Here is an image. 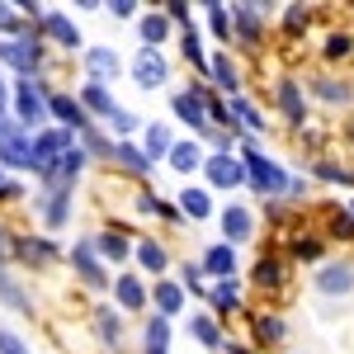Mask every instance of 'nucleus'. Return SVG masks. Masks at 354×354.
<instances>
[{
    "label": "nucleus",
    "instance_id": "nucleus-1",
    "mask_svg": "<svg viewBox=\"0 0 354 354\" xmlns=\"http://www.w3.org/2000/svg\"><path fill=\"white\" fill-rule=\"evenodd\" d=\"M236 156L245 161V189L255 194L260 203H283V194H288V165H279L260 147V137H250V133H241L236 137Z\"/></svg>",
    "mask_w": 354,
    "mask_h": 354
},
{
    "label": "nucleus",
    "instance_id": "nucleus-2",
    "mask_svg": "<svg viewBox=\"0 0 354 354\" xmlns=\"http://www.w3.org/2000/svg\"><path fill=\"white\" fill-rule=\"evenodd\" d=\"M0 71L10 81H28V76H48V43L38 24H28L19 38H0Z\"/></svg>",
    "mask_w": 354,
    "mask_h": 354
},
{
    "label": "nucleus",
    "instance_id": "nucleus-3",
    "mask_svg": "<svg viewBox=\"0 0 354 354\" xmlns=\"http://www.w3.org/2000/svg\"><path fill=\"white\" fill-rule=\"evenodd\" d=\"M57 85H48V76H28V81H10V113L19 118L24 133H43L48 118V95Z\"/></svg>",
    "mask_w": 354,
    "mask_h": 354
},
{
    "label": "nucleus",
    "instance_id": "nucleus-4",
    "mask_svg": "<svg viewBox=\"0 0 354 354\" xmlns=\"http://www.w3.org/2000/svg\"><path fill=\"white\" fill-rule=\"evenodd\" d=\"M208 100H213V85L203 81V76H194L185 90L170 95V113H175V123L189 128V137H198L203 128H213V123H208Z\"/></svg>",
    "mask_w": 354,
    "mask_h": 354
},
{
    "label": "nucleus",
    "instance_id": "nucleus-5",
    "mask_svg": "<svg viewBox=\"0 0 354 354\" xmlns=\"http://www.w3.org/2000/svg\"><path fill=\"white\" fill-rule=\"evenodd\" d=\"M66 265H71V274H76V283L90 288V293H109L113 288V274H109V265H100L90 236H76V241L66 245Z\"/></svg>",
    "mask_w": 354,
    "mask_h": 354
},
{
    "label": "nucleus",
    "instance_id": "nucleus-6",
    "mask_svg": "<svg viewBox=\"0 0 354 354\" xmlns=\"http://www.w3.org/2000/svg\"><path fill=\"white\" fill-rule=\"evenodd\" d=\"M232 15V33H236V48L241 53H260L265 43V19H270V5H255V0H236L227 5Z\"/></svg>",
    "mask_w": 354,
    "mask_h": 354
},
{
    "label": "nucleus",
    "instance_id": "nucleus-7",
    "mask_svg": "<svg viewBox=\"0 0 354 354\" xmlns=\"http://www.w3.org/2000/svg\"><path fill=\"white\" fill-rule=\"evenodd\" d=\"M71 147H76V133H66V128H53V123H48L43 133H33V142H28V151H33V175L48 180L57 170V161H62Z\"/></svg>",
    "mask_w": 354,
    "mask_h": 354
},
{
    "label": "nucleus",
    "instance_id": "nucleus-8",
    "mask_svg": "<svg viewBox=\"0 0 354 354\" xmlns=\"http://www.w3.org/2000/svg\"><path fill=\"white\" fill-rule=\"evenodd\" d=\"M28 142H33V133L19 128L15 113H5V118H0V170H5V175H10V170L33 175V151H28Z\"/></svg>",
    "mask_w": 354,
    "mask_h": 354
},
{
    "label": "nucleus",
    "instance_id": "nucleus-9",
    "mask_svg": "<svg viewBox=\"0 0 354 354\" xmlns=\"http://www.w3.org/2000/svg\"><path fill=\"white\" fill-rule=\"evenodd\" d=\"M218 227H222V241L241 250V245H250L260 236V213H255L250 203H241V198H232V203L218 208Z\"/></svg>",
    "mask_w": 354,
    "mask_h": 354
},
{
    "label": "nucleus",
    "instance_id": "nucleus-10",
    "mask_svg": "<svg viewBox=\"0 0 354 354\" xmlns=\"http://www.w3.org/2000/svg\"><path fill=\"white\" fill-rule=\"evenodd\" d=\"M274 109H279V118H283L293 133L312 128V113H307V90H302L298 76H279V81H274Z\"/></svg>",
    "mask_w": 354,
    "mask_h": 354
},
{
    "label": "nucleus",
    "instance_id": "nucleus-11",
    "mask_svg": "<svg viewBox=\"0 0 354 354\" xmlns=\"http://www.w3.org/2000/svg\"><path fill=\"white\" fill-rule=\"evenodd\" d=\"M203 185L213 194L245 189V161L236 151H208V161H203Z\"/></svg>",
    "mask_w": 354,
    "mask_h": 354
},
{
    "label": "nucleus",
    "instance_id": "nucleus-12",
    "mask_svg": "<svg viewBox=\"0 0 354 354\" xmlns=\"http://www.w3.org/2000/svg\"><path fill=\"white\" fill-rule=\"evenodd\" d=\"M10 260H19L24 270H53L62 260V245L53 236H24V232H10Z\"/></svg>",
    "mask_w": 354,
    "mask_h": 354
},
{
    "label": "nucleus",
    "instance_id": "nucleus-13",
    "mask_svg": "<svg viewBox=\"0 0 354 354\" xmlns=\"http://www.w3.org/2000/svg\"><path fill=\"white\" fill-rule=\"evenodd\" d=\"M128 76H133L137 90H147V95H156L170 85V57L156 53V48H137L133 62H128Z\"/></svg>",
    "mask_w": 354,
    "mask_h": 354
},
{
    "label": "nucleus",
    "instance_id": "nucleus-14",
    "mask_svg": "<svg viewBox=\"0 0 354 354\" xmlns=\"http://www.w3.org/2000/svg\"><path fill=\"white\" fill-rule=\"evenodd\" d=\"M38 33H43V43H53L57 53H66V57L85 53V33H81V24H76L66 10H48L43 24H38Z\"/></svg>",
    "mask_w": 354,
    "mask_h": 354
},
{
    "label": "nucleus",
    "instance_id": "nucleus-15",
    "mask_svg": "<svg viewBox=\"0 0 354 354\" xmlns=\"http://www.w3.org/2000/svg\"><path fill=\"white\" fill-rule=\"evenodd\" d=\"M198 270L208 283H227V279H241V260H236V245L227 241H208L198 250Z\"/></svg>",
    "mask_w": 354,
    "mask_h": 354
},
{
    "label": "nucleus",
    "instance_id": "nucleus-16",
    "mask_svg": "<svg viewBox=\"0 0 354 354\" xmlns=\"http://www.w3.org/2000/svg\"><path fill=\"white\" fill-rule=\"evenodd\" d=\"M90 241H95L100 265H128L133 245H137V232H128V227H100V232H90Z\"/></svg>",
    "mask_w": 354,
    "mask_h": 354
},
{
    "label": "nucleus",
    "instance_id": "nucleus-17",
    "mask_svg": "<svg viewBox=\"0 0 354 354\" xmlns=\"http://www.w3.org/2000/svg\"><path fill=\"white\" fill-rule=\"evenodd\" d=\"M81 71L90 76V81H100V85H113L118 76H123V57H118V48H109V43H85Z\"/></svg>",
    "mask_w": 354,
    "mask_h": 354
},
{
    "label": "nucleus",
    "instance_id": "nucleus-18",
    "mask_svg": "<svg viewBox=\"0 0 354 354\" xmlns=\"http://www.w3.org/2000/svg\"><path fill=\"white\" fill-rule=\"evenodd\" d=\"M312 288L322 298H350L354 293V265L350 260H322L312 270Z\"/></svg>",
    "mask_w": 354,
    "mask_h": 354
},
{
    "label": "nucleus",
    "instance_id": "nucleus-19",
    "mask_svg": "<svg viewBox=\"0 0 354 354\" xmlns=\"http://www.w3.org/2000/svg\"><path fill=\"white\" fill-rule=\"evenodd\" d=\"M203 81L213 85V95H222V100H232V95H241V66H236V57L227 53V48H213L208 53V76Z\"/></svg>",
    "mask_w": 354,
    "mask_h": 354
},
{
    "label": "nucleus",
    "instance_id": "nucleus-20",
    "mask_svg": "<svg viewBox=\"0 0 354 354\" xmlns=\"http://www.w3.org/2000/svg\"><path fill=\"white\" fill-rule=\"evenodd\" d=\"M133 265H137V274H142L147 283H156V279H165V274H170V245H165L161 236H137Z\"/></svg>",
    "mask_w": 354,
    "mask_h": 354
},
{
    "label": "nucleus",
    "instance_id": "nucleus-21",
    "mask_svg": "<svg viewBox=\"0 0 354 354\" xmlns=\"http://www.w3.org/2000/svg\"><path fill=\"white\" fill-rule=\"evenodd\" d=\"M113 307L128 317V312H147L151 307V288H147V279L137 270H123V274H113Z\"/></svg>",
    "mask_w": 354,
    "mask_h": 354
},
{
    "label": "nucleus",
    "instance_id": "nucleus-22",
    "mask_svg": "<svg viewBox=\"0 0 354 354\" xmlns=\"http://www.w3.org/2000/svg\"><path fill=\"white\" fill-rule=\"evenodd\" d=\"M33 208H38V222H43V232H62V227L71 222V213H76V189H53V194L38 189Z\"/></svg>",
    "mask_w": 354,
    "mask_h": 354
},
{
    "label": "nucleus",
    "instance_id": "nucleus-23",
    "mask_svg": "<svg viewBox=\"0 0 354 354\" xmlns=\"http://www.w3.org/2000/svg\"><path fill=\"white\" fill-rule=\"evenodd\" d=\"M151 288V312L165 317V322H175V317H189V293L180 288V279L175 274H165L156 283H147Z\"/></svg>",
    "mask_w": 354,
    "mask_h": 354
},
{
    "label": "nucleus",
    "instance_id": "nucleus-24",
    "mask_svg": "<svg viewBox=\"0 0 354 354\" xmlns=\"http://www.w3.org/2000/svg\"><path fill=\"white\" fill-rule=\"evenodd\" d=\"M48 118H53V128H66V133H81V128L95 123V118L81 109L76 90H53V95H48Z\"/></svg>",
    "mask_w": 354,
    "mask_h": 354
},
{
    "label": "nucleus",
    "instance_id": "nucleus-25",
    "mask_svg": "<svg viewBox=\"0 0 354 354\" xmlns=\"http://www.w3.org/2000/svg\"><path fill=\"white\" fill-rule=\"evenodd\" d=\"M307 85V100H317V104H326V109H350L354 104V85L345 76H312Z\"/></svg>",
    "mask_w": 354,
    "mask_h": 354
},
{
    "label": "nucleus",
    "instance_id": "nucleus-26",
    "mask_svg": "<svg viewBox=\"0 0 354 354\" xmlns=\"http://www.w3.org/2000/svg\"><path fill=\"white\" fill-rule=\"evenodd\" d=\"M90 326H95V340L104 345V350H123V312L113 307V302H95L90 307Z\"/></svg>",
    "mask_w": 354,
    "mask_h": 354
},
{
    "label": "nucleus",
    "instance_id": "nucleus-27",
    "mask_svg": "<svg viewBox=\"0 0 354 354\" xmlns=\"http://www.w3.org/2000/svg\"><path fill=\"white\" fill-rule=\"evenodd\" d=\"M175 208H180V218L194 222V227L218 218V203H213V189H208V185H185V189L175 194Z\"/></svg>",
    "mask_w": 354,
    "mask_h": 354
},
{
    "label": "nucleus",
    "instance_id": "nucleus-28",
    "mask_svg": "<svg viewBox=\"0 0 354 354\" xmlns=\"http://www.w3.org/2000/svg\"><path fill=\"white\" fill-rule=\"evenodd\" d=\"M241 298H245L241 279H227V283H208V298H203V302L213 307V322L222 326V322H232V317H241V312H245Z\"/></svg>",
    "mask_w": 354,
    "mask_h": 354
},
{
    "label": "nucleus",
    "instance_id": "nucleus-29",
    "mask_svg": "<svg viewBox=\"0 0 354 354\" xmlns=\"http://www.w3.org/2000/svg\"><path fill=\"white\" fill-rule=\"evenodd\" d=\"M203 161H208V151H203V142H198V137H175V147H170V156H165V165H170L180 180L203 175Z\"/></svg>",
    "mask_w": 354,
    "mask_h": 354
},
{
    "label": "nucleus",
    "instance_id": "nucleus-30",
    "mask_svg": "<svg viewBox=\"0 0 354 354\" xmlns=\"http://www.w3.org/2000/svg\"><path fill=\"white\" fill-rule=\"evenodd\" d=\"M76 100H81V109L95 118V123H104L113 109H118V100H113V85H100L90 81V76H81V85H76Z\"/></svg>",
    "mask_w": 354,
    "mask_h": 354
},
{
    "label": "nucleus",
    "instance_id": "nucleus-31",
    "mask_svg": "<svg viewBox=\"0 0 354 354\" xmlns=\"http://www.w3.org/2000/svg\"><path fill=\"white\" fill-rule=\"evenodd\" d=\"M137 38H142V48H156L165 53V43L175 38V24L165 19V10H142V19H137Z\"/></svg>",
    "mask_w": 354,
    "mask_h": 354
},
{
    "label": "nucleus",
    "instance_id": "nucleus-32",
    "mask_svg": "<svg viewBox=\"0 0 354 354\" xmlns=\"http://www.w3.org/2000/svg\"><path fill=\"white\" fill-rule=\"evenodd\" d=\"M113 170L133 175V180H151V156L142 151V142H113Z\"/></svg>",
    "mask_w": 354,
    "mask_h": 354
},
{
    "label": "nucleus",
    "instance_id": "nucleus-33",
    "mask_svg": "<svg viewBox=\"0 0 354 354\" xmlns=\"http://www.w3.org/2000/svg\"><path fill=\"white\" fill-rule=\"evenodd\" d=\"M250 283L265 288V293H279V288L288 283V260H283V255H260V260L250 265Z\"/></svg>",
    "mask_w": 354,
    "mask_h": 354
},
{
    "label": "nucleus",
    "instance_id": "nucleus-34",
    "mask_svg": "<svg viewBox=\"0 0 354 354\" xmlns=\"http://www.w3.org/2000/svg\"><path fill=\"white\" fill-rule=\"evenodd\" d=\"M307 180L312 185H335V189H354V170L340 161H330V156H312L307 161Z\"/></svg>",
    "mask_w": 354,
    "mask_h": 354
},
{
    "label": "nucleus",
    "instance_id": "nucleus-35",
    "mask_svg": "<svg viewBox=\"0 0 354 354\" xmlns=\"http://www.w3.org/2000/svg\"><path fill=\"white\" fill-rule=\"evenodd\" d=\"M227 113H232V123H236L241 133H250V137H265V133H270L265 109H260V104H250L245 95H232V100H227Z\"/></svg>",
    "mask_w": 354,
    "mask_h": 354
},
{
    "label": "nucleus",
    "instance_id": "nucleus-36",
    "mask_svg": "<svg viewBox=\"0 0 354 354\" xmlns=\"http://www.w3.org/2000/svg\"><path fill=\"white\" fill-rule=\"evenodd\" d=\"M142 151L151 156V165H161L170 156V147H175V133H170V123H156V118H147V128H142Z\"/></svg>",
    "mask_w": 354,
    "mask_h": 354
},
{
    "label": "nucleus",
    "instance_id": "nucleus-37",
    "mask_svg": "<svg viewBox=\"0 0 354 354\" xmlns=\"http://www.w3.org/2000/svg\"><path fill=\"white\" fill-rule=\"evenodd\" d=\"M198 10H203V19H208V33L218 38V48L232 53V48H236V33H232V15H227V5H222V0H203Z\"/></svg>",
    "mask_w": 354,
    "mask_h": 354
},
{
    "label": "nucleus",
    "instance_id": "nucleus-38",
    "mask_svg": "<svg viewBox=\"0 0 354 354\" xmlns=\"http://www.w3.org/2000/svg\"><path fill=\"white\" fill-rule=\"evenodd\" d=\"M100 128H104L113 142H137V137H142V128H147V118H137L133 109H123V104H118V109H113Z\"/></svg>",
    "mask_w": 354,
    "mask_h": 354
},
{
    "label": "nucleus",
    "instance_id": "nucleus-39",
    "mask_svg": "<svg viewBox=\"0 0 354 354\" xmlns=\"http://www.w3.org/2000/svg\"><path fill=\"white\" fill-rule=\"evenodd\" d=\"M0 302L10 307V312H24V317H38L33 312V298H28V288L10 274V265H0Z\"/></svg>",
    "mask_w": 354,
    "mask_h": 354
},
{
    "label": "nucleus",
    "instance_id": "nucleus-40",
    "mask_svg": "<svg viewBox=\"0 0 354 354\" xmlns=\"http://www.w3.org/2000/svg\"><path fill=\"white\" fill-rule=\"evenodd\" d=\"M175 43H180V57L189 62L198 76H208V48H203V33H198V24H189V28H180L175 33Z\"/></svg>",
    "mask_w": 354,
    "mask_h": 354
},
{
    "label": "nucleus",
    "instance_id": "nucleus-41",
    "mask_svg": "<svg viewBox=\"0 0 354 354\" xmlns=\"http://www.w3.org/2000/svg\"><path fill=\"white\" fill-rule=\"evenodd\" d=\"M185 326H189V335L203 345V350H222V345H227V335H222V326L213 322V312H189Z\"/></svg>",
    "mask_w": 354,
    "mask_h": 354
},
{
    "label": "nucleus",
    "instance_id": "nucleus-42",
    "mask_svg": "<svg viewBox=\"0 0 354 354\" xmlns=\"http://www.w3.org/2000/svg\"><path fill=\"white\" fill-rule=\"evenodd\" d=\"M170 326L175 322L147 312V322H142V354H170Z\"/></svg>",
    "mask_w": 354,
    "mask_h": 354
},
{
    "label": "nucleus",
    "instance_id": "nucleus-43",
    "mask_svg": "<svg viewBox=\"0 0 354 354\" xmlns=\"http://www.w3.org/2000/svg\"><path fill=\"white\" fill-rule=\"evenodd\" d=\"M76 147H81L90 161H113V137L100 128V123H90V128H81L76 133Z\"/></svg>",
    "mask_w": 354,
    "mask_h": 354
},
{
    "label": "nucleus",
    "instance_id": "nucleus-44",
    "mask_svg": "<svg viewBox=\"0 0 354 354\" xmlns=\"http://www.w3.org/2000/svg\"><path fill=\"white\" fill-rule=\"evenodd\" d=\"M250 330H255V340H260V345H270V350L288 340V322H283L279 312H265V317H250Z\"/></svg>",
    "mask_w": 354,
    "mask_h": 354
},
{
    "label": "nucleus",
    "instance_id": "nucleus-45",
    "mask_svg": "<svg viewBox=\"0 0 354 354\" xmlns=\"http://www.w3.org/2000/svg\"><path fill=\"white\" fill-rule=\"evenodd\" d=\"M288 260L322 265V260H326V241H322V236H302V232H293V236H288Z\"/></svg>",
    "mask_w": 354,
    "mask_h": 354
},
{
    "label": "nucleus",
    "instance_id": "nucleus-46",
    "mask_svg": "<svg viewBox=\"0 0 354 354\" xmlns=\"http://www.w3.org/2000/svg\"><path fill=\"white\" fill-rule=\"evenodd\" d=\"M350 57H354V33H350V28H335V33H326V43H322V62L340 66V62H350Z\"/></svg>",
    "mask_w": 354,
    "mask_h": 354
},
{
    "label": "nucleus",
    "instance_id": "nucleus-47",
    "mask_svg": "<svg viewBox=\"0 0 354 354\" xmlns=\"http://www.w3.org/2000/svg\"><path fill=\"white\" fill-rule=\"evenodd\" d=\"M283 15H279V28L288 33V38H298V33H307V24H312V5H302V0H293V5H279Z\"/></svg>",
    "mask_w": 354,
    "mask_h": 354
},
{
    "label": "nucleus",
    "instance_id": "nucleus-48",
    "mask_svg": "<svg viewBox=\"0 0 354 354\" xmlns=\"http://www.w3.org/2000/svg\"><path fill=\"white\" fill-rule=\"evenodd\" d=\"M175 279H180V288H185L189 298H208V279H203V270H198V260H185Z\"/></svg>",
    "mask_w": 354,
    "mask_h": 354
},
{
    "label": "nucleus",
    "instance_id": "nucleus-49",
    "mask_svg": "<svg viewBox=\"0 0 354 354\" xmlns=\"http://www.w3.org/2000/svg\"><path fill=\"white\" fill-rule=\"evenodd\" d=\"M326 236H335V241H354V213L350 208H330L326 213Z\"/></svg>",
    "mask_w": 354,
    "mask_h": 354
},
{
    "label": "nucleus",
    "instance_id": "nucleus-50",
    "mask_svg": "<svg viewBox=\"0 0 354 354\" xmlns=\"http://www.w3.org/2000/svg\"><path fill=\"white\" fill-rule=\"evenodd\" d=\"M24 28H28V19H19L15 0H0V38H19Z\"/></svg>",
    "mask_w": 354,
    "mask_h": 354
},
{
    "label": "nucleus",
    "instance_id": "nucleus-51",
    "mask_svg": "<svg viewBox=\"0 0 354 354\" xmlns=\"http://www.w3.org/2000/svg\"><path fill=\"white\" fill-rule=\"evenodd\" d=\"M104 15L123 19V24H137V19H142V5H137V0H104Z\"/></svg>",
    "mask_w": 354,
    "mask_h": 354
},
{
    "label": "nucleus",
    "instance_id": "nucleus-52",
    "mask_svg": "<svg viewBox=\"0 0 354 354\" xmlns=\"http://www.w3.org/2000/svg\"><path fill=\"white\" fill-rule=\"evenodd\" d=\"M161 10H165V19L175 24V33H180V28H189V24H194V19H189V0H165Z\"/></svg>",
    "mask_w": 354,
    "mask_h": 354
},
{
    "label": "nucleus",
    "instance_id": "nucleus-53",
    "mask_svg": "<svg viewBox=\"0 0 354 354\" xmlns=\"http://www.w3.org/2000/svg\"><path fill=\"white\" fill-rule=\"evenodd\" d=\"M0 354H33L24 335H15L10 326H0Z\"/></svg>",
    "mask_w": 354,
    "mask_h": 354
},
{
    "label": "nucleus",
    "instance_id": "nucleus-54",
    "mask_svg": "<svg viewBox=\"0 0 354 354\" xmlns=\"http://www.w3.org/2000/svg\"><path fill=\"white\" fill-rule=\"evenodd\" d=\"M24 198H28V185H24V180H15V175H10V180L0 185V203H24Z\"/></svg>",
    "mask_w": 354,
    "mask_h": 354
},
{
    "label": "nucleus",
    "instance_id": "nucleus-55",
    "mask_svg": "<svg viewBox=\"0 0 354 354\" xmlns=\"http://www.w3.org/2000/svg\"><path fill=\"white\" fill-rule=\"evenodd\" d=\"M133 208H137V218H156V208H161V194H156V189H142Z\"/></svg>",
    "mask_w": 354,
    "mask_h": 354
},
{
    "label": "nucleus",
    "instance_id": "nucleus-56",
    "mask_svg": "<svg viewBox=\"0 0 354 354\" xmlns=\"http://www.w3.org/2000/svg\"><path fill=\"white\" fill-rule=\"evenodd\" d=\"M156 218H161V222H170V227H185V218H180V208H175L170 198H161V208H156Z\"/></svg>",
    "mask_w": 354,
    "mask_h": 354
},
{
    "label": "nucleus",
    "instance_id": "nucleus-57",
    "mask_svg": "<svg viewBox=\"0 0 354 354\" xmlns=\"http://www.w3.org/2000/svg\"><path fill=\"white\" fill-rule=\"evenodd\" d=\"M71 10H81V15H104V0H76Z\"/></svg>",
    "mask_w": 354,
    "mask_h": 354
},
{
    "label": "nucleus",
    "instance_id": "nucleus-58",
    "mask_svg": "<svg viewBox=\"0 0 354 354\" xmlns=\"http://www.w3.org/2000/svg\"><path fill=\"white\" fill-rule=\"evenodd\" d=\"M5 113H10V76L0 71V118H5Z\"/></svg>",
    "mask_w": 354,
    "mask_h": 354
},
{
    "label": "nucleus",
    "instance_id": "nucleus-59",
    "mask_svg": "<svg viewBox=\"0 0 354 354\" xmlns=\"http://www.w3.org/2000/svg\"><path fill=\"white\" fill-rule=\"evenodd\" d=\"M0 265H10V227H0Z\"/></svg>",
    "mask_w": 354,
    "mask_h": 354
},
{
    "label": "nucleus",
    "instance_id": "nucleus-60",
    "mask_svg": "<svg viewBox=\"0 0 354 354\" xmlns=\"http://www.w3.org/2000/svg\"><path fill=\"white\" fill-rule=\"evenodd\" d=\"M222 354H255V350H250V345H241V340H227V345H222Z\"/></svg>",
    "mask_w": 354,
    "mask_h": 354
},
{
    "label": "nucleus",
    "instance_id": "nucleus-61",
    "mask_svg": "<svg viewBox=\"0 0 354 354\" xmlns=\"http://www.w3.org/2000/svg\"><path fill=\"white\" fill-rule=\"evenodd\" d=\"M5 180H10V175H5V170H0V185H5Z\"/></svg>",
    "mask_w": 354,
    "mask_h": 354
},
{
    "label": "nucleus",
    "instance_id": "nucleus-62",
    "mask_svg": "<svg viewBox=\"0 0 354 354\" xmlns=\"http://www.w3.org/2000/svg\"><path fill=\"white\" fill-rule=\"evenodd\" d=\"M345 208H350V213H354V198H350V203H345Z\"/></svg>",
    "mask_w": 354,
    "mask_h": 354
},
{
    "label": "nucleus",
    "instance_id": "nucleus-63",
    "mask_svg": "<svg viewBox=\"0 0 354 354\" xmlns=\"http://www.w3.org/2000/svg\"><path fill=\"white\" fill-rule=\"evenodd\" d=\"M350 137H354V128H350Z\"/></svg>",
    "mask_w": 354,
    "mask_h": 354
}]
</instances>
